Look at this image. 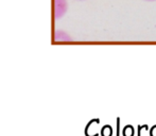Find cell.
Here are the masks:
<instances>
[{
	"label": "cell",
	"instance_id": "4",
	"mask_svg": "<svg viewBox=\"0 0 156 136\" xmlns=\"http://www.w3.org/2000/svg\"><path fill=\"white\" fill-rule=\"evenodd\" d=\"M80 1H83V0H80Z\"/></svg>",
	"mask_w": 156,
	"mask_h": 136
},
{
	"label": "cell",
	"instance_id": "1",
	"mask_svg": "<svg viewBox=\"0 0 156 136\" xmlns=\"http://www.w3.org/2000/svg\"><path fill=\"white\" fill-rule=\"evenodd\" d=\"M67 11L66 0H53V15L55 19H60L65 15Z\"/></svg>",
	"mask_w": 156,
	"mask_h": 136
},
{
	"label": "cell",
	"instance_id": "3",
	"mask_svg": "<svg viewBox=\"0 0 156 136\" xmlns=\"http://www.w3.org/2000/svg\"><path fill=\"white\" fill-rule=\"evenodd\" d=\"M147 1H155V0H147Z\"/></svg>",
	"mask_w": 156,
	"mask_h": 136
},
{
	"label": "cell",
	"instance_id": "2",
	"mask_svg": "<svg viewBox=\"0 0 156 136\" xmlns=\"http://www.w3.org/2000/svg\"><path fill=\"white\" fill-rule=\"evenodd\" d=\"M113 130H112L111 126H105L102 129V136H112Z\"/></svg>",
	"mask_w": 156,
	"mask_h": 136
}]
</instances>
